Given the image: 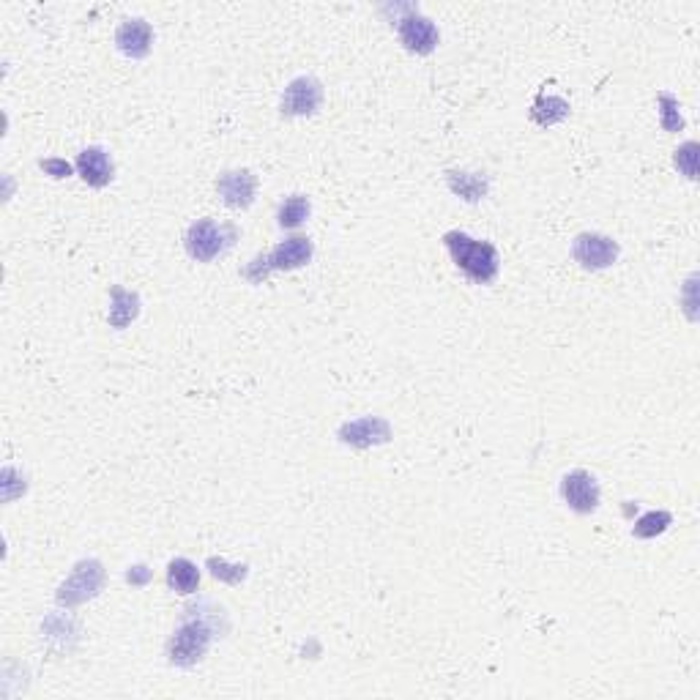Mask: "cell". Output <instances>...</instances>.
Wrapping results in <instances>:
<instances>
[{"label": "cell", "mask_w": 700, "mask_h": 700, "mask_svg": "<svg viewBox=\"0 0 700 700\" xmlns=\"http://www.w3.org/2000/svg\"><path fill=\"white\" fill-rule=\"evenodd\" d=\"M238 230L233 225L217 222V219H197L186 227L184 247L189 258L197 263H211L219 255H225L227 249L236 244Z\"/></svg>", "instance_id": "cell-4"}, {"label": "cell", "mask_w": 700, "mask_h": 700, "mask_svg": "<svg viewBox=\"0 0 700 700\" xmlns=\"http://www.w3.org/2000/svg\"><path fill=\"white\" fill-rule=\"evenodd\" d=\"M312 255H315V247H312V241L307 236H290L271 249V252L258 255L252 263H247L244 277L249 282H263L274 271H296V268L307 266Z\"/></svg>", "instance_id": "cell-3"}, {"label": "cell", "mask_w": 700, "mask_h": 700, "mask_svg": "<svg viewBox=\"0 0 700 700\" xmlns=\"http://www.w3.org/2000/svg\"><path fill=\"white\" fill-rule=\"evenodd\" d=\"M695 279L698 277L692 274V277L687 279V285H684V299H687V315H690V320L698 318V315H695V304H698V301H695Z\"/></svg>", "instance_id": "cell-25"}, {"label": "cell", "mask_w": 700, "mask_h": 700, "mask_svg": "<svg viewBox=\"0 0 700 700\" xmlns=\"http://www.w3.org/2000/svg\"><path fill=\"white\" fill-rule=\"evenodd\" d=\"M115 44L118 50L129 55V58H145L151 52V44H154V28L151 22H145L143 17H132V20H124L115 31Z\"/></svg>", "instance_id": "cell-13"}, {"label": "cell", "mask_w": 700, "mask_h": 700, "mask_svg": "<svg viewBox=\"0 0 700 700\" xmlns=\"http://www.w3.org/2000/svg\"><path fill=\"white\" fill-rule=\"evenodd\" d=\"M126 580H129L132 586H145V583L151 580V569L143 567V564H137V567H129V572H126Z\"/></svg>", "instance_id": "cell-24"}, {"label": "cell", "mask_w": 700, "mask_h": 700, "mask_svg": "<svg viewBox=\"0 0 700 700\" xmlns=\"http://www.w3.org/2000/svg\"><path fill=\"white\" fill-rule=\"evenodd\" d=\"M39 167H42L47 175H52V178H69V175H72V165H69L66 159H42Z\"/></svg>", "instance_id": "cell-23"}, {"label": "cell", "mask_w": 700, "mask_h": 700, "mask_svg": "<svg viewBox=\"0 0 700 700\" xmlns=\"http://www.w3.org/2000/svg\"><path fill=\"white\" fill-rule=\"evenodd\" d=\"M569 118V102L561 99V96H547V93H539L531 104V121L539 126H553L558 121Z\"/></svg>", "instance_id": "cell-17"}, {"label": "cell", "mask_w": 700, "mask_h": 700, "mask_svg": "<svg viewBox=\"0 0 700 700\" xmlns=\"http://www.w3.org/2000/svg\"><path fill=\"white\" fill-rule=\"evenodd\" d=\"M337 438L353 449H372V446H383V443L392 441L394 430L383 416H361V419L342 424Z\"/></svg>", "instance_id": "cell-9"}, {"label": "cell", "mask_w": 700, "mask_h": 700, "mask_svg": "<svg viewBox=\"0 0 700 700\" xmlns=\"http://www.w3.org/2000/svg\"><path fill=\"white\" fill-rule=\"evenodd\" d=\"M618 241H613L605 233H580L572 244V255L583 268L588 271H602V268L613 266L618 260Z\"/></svg>", "instance_id": "cell-8"}, {"label": "cell", "mask_w": 700, "mask_h": 700, "mask_svg": "<svg viewBox=\"0 0 700 700\" xmlns=\"http://www.w3.org/2000/svg\"><path fill=\"white\" fill-rule=\"evenodd\" d=\"M206 567L211 569V575L217 577V580H225V583H230V586H238V583H244V580H247V575H249L247 564H227L225 558H217V556L208 558Z\"/></svg>", "instance_id": "cell-21"}, {"label": "cell", "mask_w": 700, "mask_h": 700, "mask_svg": "<svg viewBox=\"0 0 700 700\" xmlns=\"http://www.w3.org/2000/svg\"><path fill=\"white\" fill-rule=\"evenodd\" d=\"M670 523H673V515H670V512L654 509V512H646L638 523L632 525V534L638 536V539H654V536L665 534L670 528Z\"/></svg>", "instance_id": "cell-19"}, {"label": "cell", "mask_w": 700, "mask_h": 700, "mask_svg": "<svg viewBox=\"0 0 700 700\" xmlns=\"http://www.w3.org/2000/svg\"><path fill=\"white\" fill-rule=\"evenodd\" d=\"M657 107H659V124L665 132H681L684 129V115H681L679 99L673 93H659L657 96Z\"/></svg>", "instance_id": "cell-20"}, {"label": "cell", "mask_w": 700, "mask_h": 700, "mask_svg": "<svg viewBox=\"0 0 700 700\" xmlns=\"http://www.w3.org/2000/svg\"><path fill=\"white\" fill-rule=\"evenodd\" d=\"M443 247L449 249L457 268H463V274L468 279H474L479 285H487V282H493L498 277L501 258H498V249L490 241H479V238H471L468 233H460V230H449V233H443Z\"/></svg>", "instance_id": "cell-1"}, {"label": "cell", "mask_w": 700, "mask_h": 700, "mask_svg": "<svg viewBox=\"0 0 700 700\" xmlns=\"http://www.w3.org/2000/svg\"><path fill=\"white\" fill-rule=\"evenodd\" d=\"M392 9L400 11L394 17V25H397V33H400V42L405 44V50L416 52V55H430L441 42V33L435 28V22L430 17H424L419 6H413V3H394Z\"/></svg>", "instance_id": "cell-5"}, {"label": "cell", "mask_w": 700, "mask_h": 700, "mask_svg": "<svg viewBox=\"0 0 700 700\" xmlns=\"http://www.w3.org/2000/svg\"><path fill=\"white\" fill-rule=\"evenodd\" d=\"M214 640V621L200 610H186L181 627L167 640V659L175 668H195L206 657L208 646Z\"/></svg>", "instance_id": "cell-2"}, {"label": "cell", "mask_w": 700, "mask_h": 700, "mask_svg": "<svg viewBox=\"0 0 700 700\" xmlns=\"http://www.w3.org/2000/svg\"><path fill=\"white\" fill-rule=\"evenodd\" d=\"M320 102H323V85L315 77L304 74V77L290 80L285 93H282V104L279 107H282V115L296 118V115H315Z\"/></svg>", "instance_id": "cell-10"}, {"label": "cell", "mask_w": 700, "mask_h": 700, "mask_svg": "<svg viewBox=\"0 0 700 700\" xmlns=\"http://www.w3.org/2000/svg\"><path fill=\"white\" fill-rule=\"evenodd\" d=\"M312 214V203L307 195H290L285 197L277 208V225L282 230H296L309 219Z\"/></svg>", "instance_id": "cell-18"}, {"label": "cell", "mask_w": 700, "mask_h": 700, "mask_svg": "<svg viewBox=\"0 0 700 700\" xmlns=\"http://www.w3.org/2000/svg\"><path fill=\"white\" fill-rule=\"evenodd\" d=\"M446 184L454 195L463 197L465 203H479L490 192V178L484 173H468V170H449Z\"/></svg>", "instance_id": "cell-15"}, {"label": "cell", "mask_w": 700, "mask_h": 700, "mask_svg": "<svg viewBox=\"0 0 700 700\" xmlns=\"http://www.w3.org/2000/svg\"><path fill=\"white\" fill-rule=\"evenodd\" d=\"M673 162L681 170V175H687L690 181H695L698 178V143L687 140L684 145H679L676 154H673Z\"/></svg>", "instance_id": "cell-22"}, {"label": "cell", "mask_w": 700, "mask_h": 700, "mask_svg": "<svg viewBox=\"0 0 700 700\" xmlns=\"http://www.w3.org/2000/svg\"><path fill=\"white\" fill-rule=\"evenodd\" d=\"M140 315V296L134 290H126L121 285H113L110 288V312H107V320L113 329H126L132 326L134 320Z\"/></svg>", "instance_id": "cell-14"}, {"label": "cell", "mask_w": 700, "mask_h": 700, "mask_svg": "<svg viewBox=\"0 0 700 700\" xmlns=\"http://www.w3.org/2000/svg\"><path fill=\"white\" fill-rule=\"evenodd\" d=\"M217 192L230 208H249L255 203L258 192V175L241 167V170H227L217 178Z\"/></svg>", "instance_id": "cell-11"}, {"label": "cell", "mask_w": 700, "mask_h": 700, "mask_svg": "<svg viewBox=\"0 0 700 700\" xmlns=\"http://www.w3.org/2000/svg\"><path fill=\"white\" fill-rule=\"evenodd\" d=\"M104 586V564L99 558H85L80 564H74L72 575L63 580L55 599L63 608H77L88 599H93Z\"/></svg>", "instance_id": "cell-6"}, {"label": "cell", "mask_w": 700, "mask_h": 700, "mask_svg": "<svg viewBox=\"0 0 700 700\" xmlns=\"http://www.w3.org/2000/svg\"><path fill=\"white\" fill-rule=\"evenodd\" d=\"M561 498L567 501L569 509L577 512V515H591V512H597L599 498H602L597 476L588 474L583 468L569 471V474L561 479Z\"/></svg>", "instance_id": "cell-7"}, {"label": "cell", "mask_w": 700, "mask_h": 700, "mask_svg": "<svg viewBox=\"0 0 700 700\" xmlns=\"http://www.w3.org/2000/svg\"><path fill=\"white\" fill-rule=\"evenodd\" d=\"M167 586L173 588L175 594H195L200 586V569L189 561V558H173L167 564Z\"/></svg>", "instance_id": "cell-16"}, {"label": "cell", "mask_w": 700, "mask_h": 700, "mask_svg": "<svg viewBox=\"0 0 700 700\" xmlns=\"http://www.w3.org/2000/svg\"><path fill=\"white\" fill-rule=\"evenodd\" d=\"M74 167H77V173H80V178H83L85 184L93 186V189L107 186L115 175L113 156L107 154L102 145H88V148H83V151L77 154Z\"/></svg>", "instance_id": "cell-12"}]
</instances>
